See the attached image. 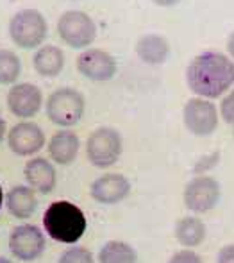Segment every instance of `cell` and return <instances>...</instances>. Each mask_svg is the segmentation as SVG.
Segmentation results:
<instances>
[{
    "label": "cell",
    "instance_id": "cell-1",
    "mask_svg": "<svg viewBox=\"0 0 234 263\" xmlns=\"http://www.w3.org/2000/svg\"><path fill=\"white\" fill-rule=\"evenodd\" d=\"M186 79L193 93L202 99L220 97L234 83V63L220 52H204L189 63Z\"/></svg>",
    "mask_w": 234,
    "mask_h": 263
},
{
    "label": "cell",
    "instance_id": "cell-2",
    "mask_svg": "<svg viewBox=\"0 0 234 263\" xmlns=\"http://www.w3.org/2000/svg\"><path fill=\"white\" fill-rule=\"evenodd\" d=\"M43 228L55 242L75 243L83 238L88 222L79 206L68 201H57L52 202L43 215Z\"/></svg>",
    "mask_w": 234,
    "mask_h": 263
},
{
    "label": "cell",
    "instance_id": "cell-3",
    "mask_svg": "<svg viewBox=\"0 0 234 263\" xmlns=\"http://www.w3.org/2000/svg\"><path fill=\"white\" fill-rule=\"evenodd\" d=\"M9 34L18 47L34 49L47 36V22L36 9H22L9 22Z\"/></svg>",
    "mask_w": 234,
    "mask_h": 263
},
{
    "label": "cell",
    "instance_id": "cell-4",
    "mask_svg": "<svg viewBox=\"0 0 234 263\" xmlns=\"http://www.w3.org/2000/svg\"><path fill=\"white\" fill-rule=\"evenodd\" d=\"M84 113V97L77 90L72 88H61L55 90L48 97L47 115L54 124L70 127L77 124Z\"/></svg>",
    "mask_w": 234,
    "mask_h": 263
},
{
    "label": "cell",
    "instance_id": "cell-5",
    "mask_svg": "<svg viewBox=\"0 0 234 263\" xmlns=\"http://www.w3.org/2000/svg\"><path fill=\"white\" fill-rule=\"evenodd\" d=\"M88 159L99 168L114 165L122 154V138L118 131L111 127H99L90 135L86 142Z\"/></svg>",
    "mask_w": 234,
    "mask_h": 263
},
{
    "label": "cell",
    "instance_id": "cell-6",
    "mask_svg": "<svg viewBox=\"0 0 234 263\" xmlns=\"http://www.w3.org/2000/svg\"><path fill=\"white\" fill-rule=\"evenodd\" d=\"M57 32L70 47H88L95 40V22L83 11H66L57 22Z\"/></svg>",
    "mask_w": 234,
    "mask_h": 263
},
{
    "label": "cell",
    "instance_id": "cell-7",
    "mask_svg": "<svg viewBox=\"0 0 234 263\" xmlns=\"http://www.w3.org/2000/svg\"><path fill=\"white\" fill-rule=\"evenodd\" d=\"M184 204L193 213H206L217 206L220 199V184L209 176H197L184 188Z\"/></svg>",
    "mask_w": 234,
    "mask_h": 263
},
{
    "label": "cell",
    "instance_id": "cell-8",
    "mask_svg": "<svg viewBox=\"0 0 234 263\" xmlns=\"http://www.w3.org/2000/svg\"><path fill=\"white\" fill-rule=\"evenodd\" d=\"M9 249L22 261H32L45 251V236L42 229L32 224H22L9 235Z\"/></svg>",
    "mask_w": 234,
    "mask_h": 263
},
{
    "label": "cell",
    "instance_id": "cell-9",
    "mask_svg": "<svg viewBox=\"0 0 234 263\" xmlns=\"http://www.w3.org/2000/svg\"><path fill=\"white\" fill-rule=\"evenodd\" d=\"M183 117L186 127L197 136L211 135L218 125L217 107L206 99H189L184 106Z\"/></svg>",
    "mask_w": 234,
    "mask_h": 263
},
{
    "label": "cell",
    "instance_id": "cell-10",
    "mask_svg": "<svg viewBox=\"0 0 234 263\" xmlns=\"http://www.w3.org/2000/svg\"><path fill=\"white\" fill-rule=\"evenodd\" d=\"M43 102L42 91L31 83L14 84L7 93V106L11 113L20 118H31L40 111Z\"/></svg>",
    "mask_w": 234,
    "mask_h": 263
},
{
    "label": "cell",
    "instance_id": "cell-11",
    "mask_svg": "<svg viewBox=\"0 0 234 263\" xmlns=\"http://www.w3.org/2000/svg\"><path fill=\"white\" fill-rule=\"evenodd\" d=\"M77 68L91 81H109L116 72L113 55L100 49H88L77 58Z\"/></svg>",
    "mask_w": 234,
    "mask_h": 263
},
{
    "label": "cell",
    "instance_id": "cell-12",
    "mask_svg": "<svg viewBox=\"0 0 234 263\" xmlns=\"http://www.w3.org/2000/svg\"><path fill=\"white\" fill-rule=\"evenodd\" d=\"M45 143V135L42 127L32 122H20L9 131V149L18 156L36 154Z\"/></svg>",
    "mask_w": 234,
    "mask_h": 263
},
{
    "label": "cell",
    "instance_id": "cell-13",
    "mask_svg": "<svg viewBox=\"0 0 234 263\" xmlns=\"http://www.w3.org/2000/svg\"><path fill=\"white\" fill-rule=\"evenodd\" d=\"M131 192V183L122 174H106L91 184V197L100 204H116Z\"/></svg>",
    "mask_w": 234,
    "mask_h": 263
},
{
    "label": "cell",
    "instance_id": "cell-14",
    "mask_svg": "<svg viewBox=\"0 0 234 263\" xmlns=\"http://www.w3.org/2000/svg\"><path fill=\"white\" fill-rule=\"evenodd\" d=\"M25 179H27L29 186L36 192L42 194H50L55 186V168L52 163H48L43 158H34L25 165L24 168Z\"/></svg>",
    "mask_w": 234,
    "mask_h": 263
},
{
    "label": "cell",
    "instance_id": "cell-15",
    "mask_svg": "<svg viewBox=\"0 0 234 263\" xmlns=\"http://www.w3.org/2000/svg\"><path fill=\"white\" fill-rule=\"evenodd\" d=\"M79 153V138L72 131H59L48 143V154L59 165H68Z\"/></svg>",
    "mask_w": 234,
    "mask_h": 263
},
{
    "label": "cell",
    "instance_id": "cell-16",
    "mask_svg": "<svg viewBox=\"0 0 234 263\" xmlns=\"http://www.w3.org/2000/svg\"><path fill=\"white\" fill-rule=\"evenodd\" d=\"M7 210L16 218H29L36 211L38 199L31 186H14L6 197Z\"/></svg>",
    "mask_w": 234,
    "mask_h": 263
},
{
    "label": "cell",
    "instance_id": "cell-17",
    "mask_svg": "<svg viewBox=\"0 0 234 263\" xmlns=\"http://www.w3.org/2000/svg\"><path fill=\"white\" fill-rule=\"evenodd\" d=\"M136 52L145 63L150 65H159L166 59L170 52V47L165 38L158 34H147L136 43Z\"/></svg>",
    "mask_w": 234,
    "mask_h": 263
},
{
    "label": "cell",
    "instance_id": "cell-18",
    "mask_svg": "<svg viewBox=\"0 0 234 263\" xmlns=\"http://www.w3.org/2000/svg\"><path fill=\"white\" fill-rule=\"evenodd\" d=\"M176 238L184 247H197L206 238V226L197 217H184L176 224Z\"/></svg>",
    "mask_w": 234,
    "mask_h": 263
},
{
    "label": "cell",
    "instance_id": "cell-19",
    "mask_svg": "<svg viewBox=\"0 0 234 263\" xmlns=\"http://www.w3.org/2000/svg\"><path fill=\"white\" fill-rule=\"evenodd\" d=\"M65 65V55L61 49L54 45H45L34 54V68L38 73L45 77H54L61 72Z\"/></svg>",
    "mask_w": 234,
    "mask_h": 263
},
{
    "label": "cell",
    "instance_id": "cell-20",
    "mask_svg": "<svg viewBox=\"0 0 234 263\" xmlns=\"http://www.w3.org/2000/svg\"><path fill=\"white\" fill-rule=\"evenodd\" d=\"M99 263H138V256L129 243L111 240L100 249Z\"/></svg>",
    "mask_w": 234,
    "mask_h": 263
},
{
    "label": "cell",
    "instance_id": "cell-21",
    "mask_svg": "<svg viewBox=\"0 0 234 263\" xmlns=\"http://www.w3.org/2000/svg\"><path fill=\"white\" fill-rule=\"evenodd\" d=\"M20 58L11 50H0V84H13L20 76Z\"/></svg>",
    "mask_w": 234,
    "mask_h": 263
},
{
    "label": "cell",
    "instance_id": "cell-22",
    "mask_svg": "<svg viewBox=\"0 0 234 263\" xmlns=\"http://www.w3.org/2000/svg\"><path fill=\"white\" fill-rule=\"evenodd\" d=\"M59 263H93V254L86 247H70L59 256Z\"/></svg>",
    "mask_w": 234,
    "mask_h": 263
},
{
    "label": "cell",
    "instance_id": "cell-23",
    "mask_svg": "<svg viewBox=\"0 0 234 263\" xmlns=\"http://www.w3.org/2000/svg\"><path fill=\"white\" fill-rule=\"evenodd\" d=\"M168 263H204V261L195 251L183 249V251H179V253L173 254Z\"/></svg>",
    "mask_w": 234,
    "mask_h": 263
},
{
    "label": "cell",
    "instance_id": "cell-24",
    "mask_svg": "<svg viewBox=\"0 0 234 263\" xmlns=\"http://www.w3.org/2000/svg\"><path fill=\"white\" fill-rule=\"evenodd\" d=\"M220 109H222V117H224V120L229 122V124H234V90L224 99V101H222Z\"/></svg>",
    "mask_w": 234,
    "mask_h": 263
},
{
    "label": "cell",
    "instance_id": "cell-25",
    "mask_svg": "<svg viewBox=\"0 0 234 263\" xmlns=\"http://www.w3.org/2000/svg\"><path fill=\"white\" fill-rule=\"evenodd\" d=\"M217 263H234V243L222 247L220 253H218Z\"/></svg>",
    "mask_w": 234,
    "mask_h": 263
},
{
    "label": "cell",
    "instance_id": "cell-26",
    "mask_svg": "<svg viewBox=\"0 0 234 263\" xmlns=\"http://www.w3.org/2000/svg\"><path fill=\"white\" fill-rule=\"evenodd\" d=\"M155 4H159V6H173V4H177L179 0H154Z\"/></svg>",
    "mask_w": 234,
    "mask_h": 263
},
{
    "label": "cell",
    "instance_id": "cell-27",
    "mask_svg": "<svg viewBox=\"0 0 234 263\" xmlns=\"http://www.w3.org/2000/svg\"><path fill=\"white\" fill-rule=\"evenodd\" d=\"M227 47H229V52H231V55L234 58V32L231 34V38H229V42H227Z\"/></svg>",
    "mask_w": 234,
    "mask_h": 263
},
{
    "label": "cell",
    "instance_id": "cell-28",
    "mask_svg": "<svg viewBox=\"0 0 234 263\" xmlns=\"http://www.w3.org/2000/svg\"><path fill=\"white\" fill-rule=\"evenodd\" d=\"M4 135H6V122H4L2 118H0V142H2Z\"/></svg>",
    "mask_w": 234,
    "mask_h": 263
},
{
    "label": "cell",
    "instance_id": "cell-29",
    "mask_svg": "<svg viewBox=\"0 0 234 263\" xmlns=\"http://www.w3.org/2000/svg\"><path fill=\"white\" fill-rule=\"evenodd\" d=\"M2 201H4V194H2V188H0V208H2Z\"/></svg>",
    "mask_w": 234,
    "mask_h": 263
},
{
    "label": "cell",
    "instance_id": "cell-30",
    "mask_svg": "<svg viewBox=\"0 0 234 263\" xmlns=\"http://www.w3.org/2000/svg\"><path fill=\"white\" fill-rule=\"evenodd\" d=\"M0 263H13V261L7 260V258H0Z\"/></svg>",
    "mask_w": 234,
    "mask_h": 263
},
{
    "label": "cell",
    "instance_id": "cell-31",
    "mask_svg": "<svg viewBox=\"0 0 234 263\" xmlns=\"http://www.w3.org/2000/svg\"><path fill=\"white\" fill-rule=\"evenodd\" d=\"M232 125H234V124H232Z\"/></svg>",
    "mask_w": 234,
    "mask_h": 263
}]
</instances>
